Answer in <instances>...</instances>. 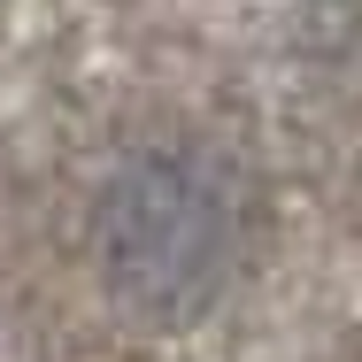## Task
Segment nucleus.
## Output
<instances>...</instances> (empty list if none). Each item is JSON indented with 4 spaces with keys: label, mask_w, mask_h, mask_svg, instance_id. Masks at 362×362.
Here are the masks:
<instances>
[{
    "label": "nucleus",
    "mask_w": 362,
    "mask_h": 362,
    "mask_svg": "<svg viewBox=\"0 0 362 362\" xmlns=\"http://www.w3.org/2000/svg\"><path fill=\"white\" fill-rule=\"evenodd\" d=\"M100 286L139 324H193L239 262L223 185L193 154H132L93 209Z\"/></svg>",
    "instance_id": "f257e3e1"
}]
</instances>
